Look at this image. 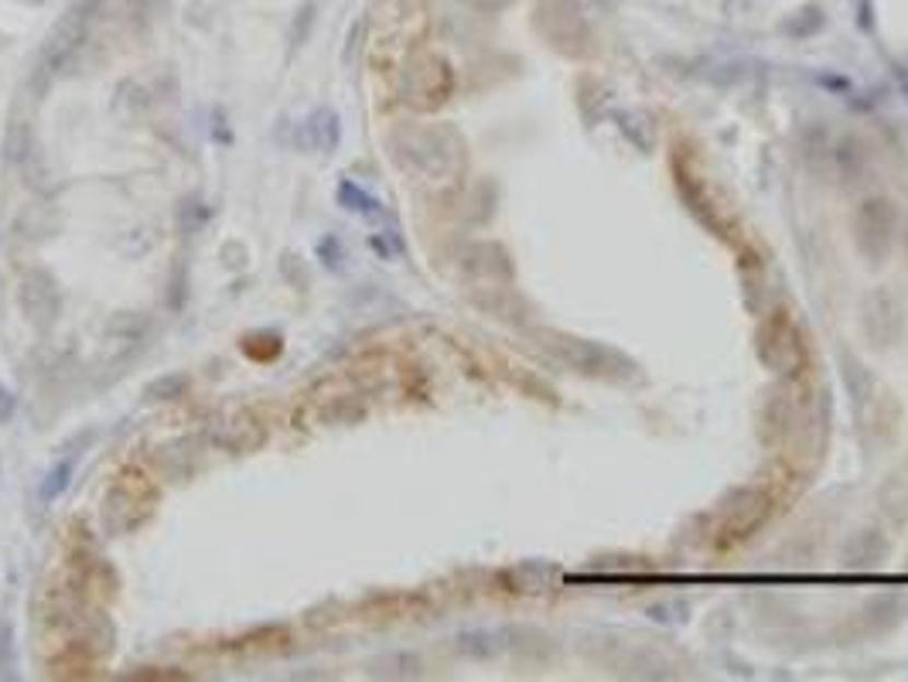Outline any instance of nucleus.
I'll use <instances>...</instances> for the list:
<instances>
[{"mask_svg": "<svg viewBox=\"0 0 908 682\" xmlns=\"http://www.w3.org/2000/svg\"><path fill=\"white\" fill-rule=\"evenodd\" d=\"M396 157L423 181H444L462 164V140L447 127L407 130L396 140Z\"/></svg>", "mask_w": 908, "mask_h": 682, "instance_id": "1", "label": "nucleus"}, {"mask_svg": "<svg viewBox=\"0 0 908 682\" xmlns=\"http://www.w3.org/2000/svg\"><path fill=\"white\" fill-rule=\"evenodd\" d=\"M18 304L24 310V318L32 328L38 331H48L55 321H59V310H62V294H59V283L48 270H27L18 283Z\"/></svg>", "mask_w": 908, "mask_h": 682, "instance_id": "3", "label": "nucleus"}, {"mask_svg": "<svg viewBox=\"0 0 908 682\" xmlns=\"http://www.w3.org/2000/svg\"><path fill=\"white\" fill-rule=\"evenodd\" d=\"M315 11H318V0H304L298 17H294V27H291V51L301 48L311 35V27H315Z\"/></svg>", "mask_w": 908, "mask_h": 682, "instance_id": "10", "label": "nucleus"}, {"mask_svg": "<svg viewBox=\"0 0 908 682\" xmlns=\"http://www.w3.org/2000/svg\"><path fill=\"white\" fill-rule=\"evenodd\" d=\"M148 519V498L130 481H117L103 498V529L109 536H127Z\"/></svg>", "mask_w": 908, "mask_h": 682, "instance_id": "5", "label": "nucleus"}, {"mask_svg": "<svg viewBox=\"0 0 908 682\" xmlns=\"http://www.w3.org/2000/svg\"><path fill=\"white\" fill-rule=\"evenodd\" d=\"M475 4H481V8H496V4H505V0H475Z\"/></svg>", "mask_w": 908, "mask_h": 682, "instance_id": "15", "label": "nucleus"}, {"mask_svg": "<svg viewBox=\"0 0 908 682\" xmlns=\"http://www.w3.org/2000/svg\"><path fill=\"white\" fill-rule=\"evenodd\" d=\"M75 468H79V458H75V454H66V458H59V461H55V465L48 468V474L42 478V485H38V498H42V505L59 502V498L69 492Z\"/></svg>", "mask_w": 908, "mask_h": 682, "instance_id": "8", "label": "nucleus"}, {"mask_svg": "<svg viewBox=\"0 0 908 682\" xmlns=\"http://www.w3.org/2000/svg\"><path fill=\"white\" fill-rule=\"evenodd\" d=\"M188 386H191V379H188L185 373H164V376H158V379L144 389V400H148V403L182 400V396L188 392Z\"/></svg>", "mask_w": 908, "mask_h": 682, "instance_id": "9", "label": "nucleus"}, {"mask_svg": "<svg viewBox=\"0 0 908 682\" xmlns=\"http://www.w3.org/2000/svg\"><path fill=\"white\" fill-rule=\"evenodd\" d=\"M267 437H270L267 426L260 423L257 413H249V410H243V413H236V416H225L222 423L212 426V434H209L212 447L230 450V454L260 450V447L267 444Z\"/></svg>", "mask_w": 908, "mask_h": 682, "instance_id": "6", "label": "nucleus"}, {"mask_svg": "<svg viewBox=\"0 0 908 682\" xmlns=\"http://www.w3.org/2000/svg\"><path fill=\"white\" fill-rule=\"evenodd\" d=\"M451 90H454V72H451V66L441 59V55L420 51V55H414V59L407 62L404 85H400L407 106H414L420 113H431V109H438L451 96Z\"/></svg>", "mask_w": 908, "mask_h": 682, "instance_id": "2", "label": "nucleus"}, {"mask_svg": "<svg viewBox=\"0 0 908 682\" xmlns=\"http://www.w3.org/2000/svg\"><path fill=\"white\" fill-rule=\"evenodd\" d=\"M318 256H322V263H328V270H338V260H342V246H338L335 236H325L318 243Z\"/></svg>", "mask_w": 908, "mask_h": 682, "instance_id": "13", "label": "nucleus"}, {"mask_svg": "<svg viewBox=\"0 0 908 682\" xmlns=\"http://www.w3.org/2000/svg\"><path fill=\"white\" fill-rule=\"evenodd\" d=\"M338 140H342V127H338L335 109L328 106H318L294 133V144L301 151H322V154H331L338 148Z\"/></svg>", "mask_w": 908, "mask_h": 682, "instance_id": "7", "label": "nucleus"}, {"mask_svg": "<svg viewBox=\"0 0 908 682\" xmlns=\"http://www.w3.org/2000/svg\"><path fill=\"white\" fill-rule=\"evenodd\" d=\"M14 410H18V400H14V392L8 386H0V426L11 423L14 420Z\"/></svg>", "mask_w": 908, "mask_h": 682, "instance_id": "14", "label": "nucleus"}, {"mask_svg": "<svg viewBox=\"0 0 908 682\" xmlns=\"http://www.w3.org/2000/svg\"><path fill=\"white\" fill-rule=\"evenodd\" d=\"M338 202H342L346 209H352V212H373V209H376V198L365 195V191H362L359 185H352V181L338 185Z\"/></svg>", "mask_w": 908, "mask_h": 682, "instance_id": "11", "label": "nucleus"}, {"mask_svg": "<svg viewBox=\"0 0 908 682\" xmlns=\"http://www.w3.org/2000/svg\"><path fill=\"white\" fill-rule=\"evenodd\" d=\"M854 233H858V249L871 263L885 260L892 249V236H895V209L885 202V198H871V202H864L858 212Z\"/></svg>", "mask_w": 908, "mask_h": 682, "instance_id": "4", "label": "nucleus"}, {"mask_svg": "<svg viewBox=\"0 0 908 682\" xmlns=\"http://www.w3.org/2000/svg\"><path fill=\"white\" fill-rule=\"evenodd\" d=\"M14 656H18V645H14V628L8 618H0V672L11 675L14 669Z\"/></svg>", "mask_w": 908, "mask_h": 682, "instance_id": "12", "label": "nucleus"}]
</instances>
